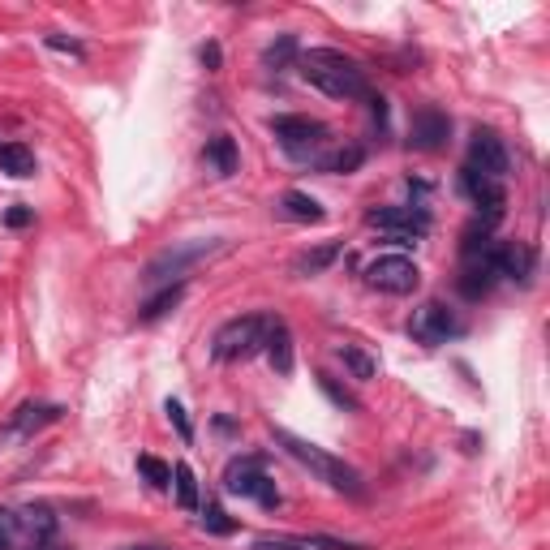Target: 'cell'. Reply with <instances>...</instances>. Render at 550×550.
Returning a JSON list of instances; mask_svg holds the SVG:
<instances>
[{"label": "cell", "mask_w": 550, "mask_h": 550, "mask_svg": "<svg viewBox=\"0 0 550 550\" xmlns=\"http://www.w3.org/2000/svg\"><path fill=\"white\" fill-rule=\"evenodd\" d=\"M271 443L280 447L284 456H293L301 469H310L318 482L331 486L336 495H349V499L366 495V482H361V473H357L353 465H344L340 456H331L327 447H318V443L301 439V434H293V430H280V426H271Z\"/></svg>", "instance_id": "obj_1"}, {"label": "cell", "mask_w": 550, "mask_h": 550, "mask_svg": "<svg viewBox=\"0 0 550 550\" xmlns=\"http://www.w3.org/2000/svg\"><path fill=\"white\" fill-rule=\"evenodd\" d=\"M301 78H306L314 91H323L327 99H361V95H370L366 69H361L349 52H336V48L301 52Z\"/></svg>", "instance_id": "obj_2"}, {"label": "cell", "mask_w": 550, "mask_h": 550, "mask_svg": "<svg viewBox=\"0 0 550 550\" xmlns=\"http://www.w3.org/2000/svg\"><path fill=\"white\" fill-rule=\"evenodd\" d=\"M61 520L48 503L26 508H0V550H52Z\"/></svg>", "instance_id": "obj_3"}, {"label": "cell", "mask_w": 550, "mask_h": 550, "mask_svg": "<svg viewBox=\"0 0 550 550\" xmlns=\"http://www.w3.org/2000/svg\"><path fill=\"white\" fill-rule=\"evenodd\" d=\"M228 241L224 237H207V241H172L168 250H159L147 271H142V280L151 288H168V284H185V275H190L198 263H211L215 254H224Z\"/></svg>", "instance_id": "obj_4"}, {"label": "cell", "mask_w": 550, "mask_h": 550, "mask_svg": "<svg viewBox=\"0 0 550 550\" xmlns=\"http://www.w3.org/2000/svg\"><path fill=\"white\" fill-rule=\"evenodd\" d=\"M275 314H241L215 331L211 340V357L215 361H250L254 353L267 349V331H271Z\"/></svg>", "instance_id": "obj_5"}, {"label": "cell", "mask_w": 550, "mask_h": 550, "mask_svg": "<svg viewBox=\"0 0 550 550\" xmlns=\"http://www.w3.org/2000/svg\"><path fill=\"white\" fill-rule=\"evenodd\" d=\"M271 134L288 159H310V164H318L331 147V129L314 117H275Z\"/></svg>", "instance_id": "obj_6"}, {"label": "cell", "mask_w": 550, "mask_h": 550, "mask_svg": "<svg viewBox=\"0 0 550 550\" xmlns=\"http://www.w3.org/2000/svg\"><path fill=\"white\" fill-rule=\"evenodd\" d=\"M224 490H228V495H241V499L263 503L267 512H275V508L284 503L280 486H275L271 477L263 473V460H254V456H241V460H233V465H228V473H224Z\"/></svg>", "instance_id": "obj_7"}, {"label": "cell", "mask_w": 550, "mask_h": 550, "mask_svg": "<svg viewBox=\"0 0 550 550\" xmlns=\"http://www.w3.org/2000/svg\"><path fill=\"white\" fill-rule=\"evenodd\" d=\"M460 331H465V323H460L456 310L443 306V301H422V306L413 310V318H409V336L417 344H426V349H439V344L456 340Z\"/></svg>", "instance_id": "obj_8"}, {"label": "cell", "mask_w": 550, "mask_h": 550, "mask_svg": "<svg viewBox=\"0 0 550 550\" xmlns=\"http://www.w3.org/2000/svg\"><path fill=\"white\" fill-rule=\"evenodd\" d=\"M366 224L387 233L392 245H417L430 233V215L422 207H374L366 211Z\"/></svg>", "instance_id": "obj_9"}, {"label": "cell", "mask_w": 550, "mask_h": 550, "mask_svg": "<svg viewBox=\"0 0 550 550\" xmlns=\"http://www.w3.org/2000/svg\"><path fill=\"white\" fill-rule=\"evenodd\" d=\"M366 284L374 293H387V297H409L413 288L422 284V271H417V263L404 254H383L366 267Z\"/></svg>", "instance_id": "obj_10"}, {"label": "cell", "mask_w": 550, "mask_h": 550, "mask_svg": "<svg viewBox=\"0 0 550 550\" xmlns=\"http://www.w3.org/2000/svg\"><path fill=\"white\" fill-rule=\"evenodd\" d=\"M65 417V409L61 404H43V400H26V404H18V409L9 413V422L0 426V447L5 443H13V439H35L39 430H48V426H56Z\"/></svg>", "instance_id": "obj_11"}, {"label": "cell", "mask_w": 550, "mask_h": 550, "mask_svg": "<svg viewBox=\"0 0 550 550\" xmlns=\"http://www.w3.org/2000/svg\"><path fill=\"white\" fill-rule=\"evenodd\" d=\"M473 172H482V177H495L503 181L508 177V168H512V155H508V142H503L495 129H482L477 125L473 129V138H469V164Z\"/></svg>", "instance_id": "obj_12"}, {"label": "cell", "mask_w": 550, "mask_h": 550, "mask_svg": "<svg viewBox=\"0 0 550 550\" xmlns=\"http://www.w3.org/2000/svg\"><path fill=\"white\" fill-rule=\"evenodd\" d=\"M447 138H452V117H447L443 108L426 104V108L413 112V121H409V147L413 151L434 155V151L447 147Z\"/></svg>", "instance_id": "obj_13"}, {"label": "cell", "mask_w": 550, "mask_h": 550, "mask_svg": "<svg viewBox=\"0 0 550 550\" xmlns=\"http://www.w3.org/2000/svg\"><path fill=\"white\" fill-rule=\"evenodd\" d=\"M460 190H465L473 207L482 211V224L503 220V207H508V190H503V181L482 177V172H473V168H460Z\"/></svg>", "instance_id": "obj_14"}, {"label": "cell", "mask_w": 550, "mask_h": 550, "mask_svg": "<svg viewBox=\"0 0 550 550\" xmlns=\"http://www.w3.org/2000/svg\"><path fill=\"white\" fill-rule=\"evenodd\" d=\"M486 263L495 267L499 280H529L533 263H538V254H533L525 241H490Z\"/></svg>", "instance_id": "obj_15"}, {"label": "cell", "mask_w": 550, "mask_h": 550, "mask_svg": "<svg viewBox=\"0 0 550 550\" xmlns=\"http://www.w3.org/2000/svg\"><path fill=\"white\" fill-rule=\"evenodd\" d=\"M267 361L275 374H293V331H288L284 318H271V331H267Z\"/></svg>", "instance_id": "obj_16"}, {"label": "cell", "mask_w": 550, "mask_h": 550, "mask_svg": "<svg viewBox=\"0 0 550 550\" xmlns=\"http://www.w3.org/2000/svg\"><path fill=\"white\" fill-rule=\"evenodd\" d=\"M0 172L13 177V181H26V177H35L39 172V159L26 142H0Z\"/></svg>", "instance_id": "obj_17"}, {"label": "cell", "mask_w": 550, "mask_h": 550, "mask_svg": "<svg viewBox=\"0 0 550 550\" xmlns=\"http://www.w3.org/2000/svg\"><path fill=\"white\" fill-rule=\"evenodd\" d=\"M486 250H490V245H486ZM495 280H499V275H495V267L486 263V254L465 258V275H460V293L477 301V297H486L490 288H495Z\"/></svg>", "instance_id": "obj_18"}, {"label": "cell", "mask_w": 550, "mask_h": 550, "mask_svg": "<svg viewBox=\"0 0 550 550\" xmlns=\"http://www.w3.org/2000/svg\"><path fill=\"white\" fill-rule=\"evenodd\" d=\"M202 159H207V168L215 172V177H233V172L241 168V151L228 134H215L207 142V151H202Z\"/></svg>", "instance_id": "obj_19"}, {"label": "cell", "mask_w": 550, "mask_h": 550, "mask_svg": "<svg viewBox=\"0 0 550 550\" xmlns=\"http://www.w3.org/2000/svg\"><path fill=\"white\" fill-rule=\"evenodd\" d=\"M280 215H284V220H293V224H323L327 220L323 202L310 198V194H301V190H288L280 198Z\"/></svg>", "instance_id": "obj_20"}, {"label": "cell", "mask_w": 550, "mask_h": 550, "mask_svg": "<svg viewBox=\"0 0 550 550\" xmlns=\"http://www.w3.org/2000/svg\"><path fill=\"white\" fill-rule=\"evenodd\" d=\"M336 357L344 361V370H349L357 383H366V379H374V374H379V357L366 353L361 344H336Z\"/></svg>", "instance_id": "obj_21"}, {"label": "cell", "mask_w": 550, "mask_h": 550, "mask_svg": "<svg viewBox=\"0 0 550 550\" xmlns=\"http://www.w3.org/2000/svg\"><path fill=\"white\" fill-rule=\"evenodd\" d=\"M340 258V241H327V245H314V250H306V254H297L293 258V271L297 275H323L331 263Z\"/></svg>", "instance_id": "obj_22"}, {"label": "cell", "mask_w": 550, "mask_h": 550, "mask_svg": "<svg viewBox=\"0 0 550 550\" xmlns=\"http://www.w3.org/2000/svg\"><path fill=\"white\" fill-rule=\"evenodd\" d=\"M181 297H185V284H168V288H159V293L147 301V306L138 310V323H159L164 314H172L181 306Z\"/></svg>", "instance_id": "obj_23"}, {"label": "cell", "mask_w": 550, "mask_h": 550, "mask_svg": "<svg viewBox=\"0 0 550 550\" xmlns=\"http://www.w3.org/2000/svg\"><path fill=\"white\" fill-rule=\"evenodd\" d=\"M172 490H177V508L181 512H198V477H194V469L185 465V460L172 469Z\"/></svg>", "instance_id": "obj_24"}, {"label": "cell", "mask_w": 550, "mask_h": 550, "mask_svg": "<svg viewBox=\"0 0 550 550\" xmlns=\"http://www.w3.org/2000/svg\"><path fill=\"white\" fill-rule=\"evenodd\" d=\"M361 159H366V151H361L357 142H353V147H336V151H327L323 159H318V168H323V172H357V168H361Z\"/></svg>", "instance_id": "obj_25"}, {"label": "cell", "mask_w": 550, "mask_h": 550, "mask_svg": "<svg viewBox=\"0 0 550 550\" xmlns=\"http://www.w3.org/2000/svg\"><path fill=\"white\" fill-rule=\"evenodd\" d=\"M293 56H297V39H293V35H280V39H275L271 48L263 52V65L271 69V74H280V69H288V61H293Z\"/></svg>", "instance_id": "obj_26"}, {"label": "cell", "mask_w": 550, "mask_h": 550, "mask_svg": "<svg viewBox=\"0 0 550 550\" xmlns=\"http://www.w3.org/2000/svg\"><path fill=\"white\" fill-rule=\"evenodd\" d=\"M198 525L207 533H220V538H228V533H237V520H228V512L220 508V503H207L198 516Z\"/></svg>", "instance_id": "obj_27"}, {"label": "cell", "mask_w": 550, "mask_h": 550, "mask_svg": "<svg viewBox=\"0 0 550 550\" xmlns=\"http://www.w3.org/2000/svg\"><path fill=\"white\" fill-rule=\"evenodd\" d=\"M318 387H323L327 400L336 404V409H349V413H357V409H361V400L349 392V387H340L336 379H331V374H318Z\"/></svg>", "instance_id": "obj_28"}, {"label": "cell", "mask_w": 550, "mask_h": 550, "mask_svg": "<svg viewBox=\"0 0 550 550\" xmlns=\"http://www.w3.org/2000/svg\"><path fill=\"white\" fill-rule=\"evenodd\" d=\"M138 473L147 477L155 490H168L172 486V469L164 465V460H155V456H138Z\"/></svg>", "instance_id": "obj_29"}, {"label": "cell", "mask_w": 550, "mask_h": 550, "mask_svg": "<svg viewBox=\"0 0 550 550\" xmlns=\"http://www.w3.org/2000/svg\"><path fill=\"white\" fill-rule=\"evenodd\" d=\"M164 413H168V422L177 426L181 443H190V439H194V426H190V417H185V404H181V400H168V404H164Z\"/></svg>", "instance_id": "obj_30"}, {"label": "cell", "mask_w": 550, "mask_h": 550, "mask_svg": "<svg viewBox=\"0 0 550 550\" xmlns=\"http://www.w3.org/2000/svg\"><path fill=\"white\" fill-rule=\"evenodd\" d=\"M48 48H56V52H69V56H78V61L86 56L82 43H78V39H65V35H48Z\"/></svg>", "instance_id": "obj_31"}, {"label": "cell", "mask_w": 550, "mask_h": 550, "mask_svg": "<svg viewBox=\"0 0 550 550\" xmlns=\"http://www.w3.org/2000/svg\"><path fill=\"white\" fill-rule=\"evenodd\" d=\"M5 224H9V228H26V224H35V211L18 202V207H9V211H5Z\"/></svg>", "instance_id": "obj_32"}, {"label": "cell", "mask_w": 550, "mask_h": 550, "mask_svg": "<svg viewBox=\"0 0 550 550\" xmlns=\"http://www.w3.org/2000/svg\"><path fill=\"white\" fill-rule=\"evenodd\" d=\"M198 56H202V65H207V69H220V43H207Z\"/></svg>", "instance_id": "obj_33"}, {"label": "cell", "mask_w": 550, "mask_h": 550, "mask_svg": "<svg viewBox=\"0 0 550 550\" xmlns=\"http://www.w3.org/2000/svg\"><path fill=\"white\" fill-rule=\"evenodd\" d=\"M125 550H168V546H125Z\"/></svg>", "instance_id": "obj_34"}]
</instances>
